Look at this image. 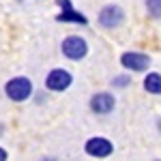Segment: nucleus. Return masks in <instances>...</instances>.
<instances>
[{
	"instance_id": "f257e3e1",
	"label": "nucleus",
	"mask_w": 161,
	"mask_h": 161,
	"mask_svg": "<svg viewBox=\"0 0 161 161\" xmlns=\"http://www.w3.org/2000/svg\"><path fill=\"white\" fill-rule=\"evenodd\" d=\"M4 92H7V97L11 101H26L30 95H32V82L28 80V77H13L7 82V86H4Z\"/></svg>"
},
{
	"instance_id": "f03ea898",
	"label": "nucleus",
	"mask_w": 161,
	"mask_h": 161,
	"mask_svg": "<svg viewBox=\"0 0 161 161\" xmlns=\"http://www.w3.org/2000/svg\"><path fill=\"white\" fill-rule=\"evenodd\" d=\"M62 54L67 56V58H71V60H80V58H84L88 54V45L86 41L82 37H67L62 41Z\"/></svg>"
},
{
	"instance_id": "7ed1b4c3",
	"label": "nucleus",
	"mask_w": 161,
	"mask_h": 161,
	"mask_svg": "<svg viewBox=\"0 0 161 161\" xmlns=\"http://www.w3.org/2000/svg\"><path fill=\"white\" fill-rule=\"evenodd\" d=\"M71 82H73V77L69 71H64V69H54L50 71L47 75V80H45V86L54 90V92H62V90H67V88L71 86Z\"/></svg>"
},
{
	"instance_id": "20e7f679",
	"label": "nucleus",
	"mask_w": 161,
	"mask_h": 161,
	"mask_svg": "<svg viewBox=\"0 0 161 161\" xmlns=\"http://www.w3.org/2000/svg\"><path fill=\"white\" fill-rule=\"evenodd\" d=\"M125 19V13L120 7H116V4H108V7H103L99 13V24L103 28H116V26H120Z\"/></svg>"
},
{
	"instance_id": "39448f33",
	"label": "nucleus",
	"mask_w": 161,
	"mask_h": 161,
	"mask_svg": "<svg viewBox=\"0 0 161 161\" xmlns=\"http://www.w3.org/2000/svg\"><path fill=\"white\" fill-rule=\"evenodd\" d=\"M120 62H123L125 69L129 71H146L150 64V58L146 54H137V52H125L120 56Z\"/></svg>"
},
{
	"instance_id": "423d86ee",
	"label": "nucleus",
	"mask_w": 161,
	"mask_h": 161,
	"mask_svg": "<svg viewBox=\"0 0 161 161\" xmlns=\"http://www.w3.org/2000/svg\"><path fill=\"white\" fill-rule=\"evenodd\" d=\"M84 150H86L90 157H97V159H101V157H108V155H112L114 146H112L110 140H105V137H90V140L86 142V146H84Z\"/></svg>"
},
{
	"instance_id": "0eeeda50",
	"label": "nucleus",
	"mask_w": 161,
	"mask_h": 161,
	"mask_svg": "<svg viewBox=\"0 0 161 161\" xmlns=\"http://www.w3.org/2000/svg\"><path fill=\"white\" fill-rule=\"evenodd\" d=\"M56 2L62 7V13H60V15H56V19H58V22H73V24H82V26L88 24V19L80 11H75L69 0H56Z\"/></svg>"
},
{
	"instance_id": "6e6552de",
	"label": "nucleus",
	"mask_w": 161,
	"mask_h": 161,
	"mask_svg": "<svg viewBox=\"0 0 161 161\" xmlns=\"http://www.w3.org/2000/svg\"><path fill=\"white\" fill-rule=\"evenodd\" d=\"M114 105H116V101L110 92H99L90 99V110L95 114H110L114 110Z\"/></svg>"
},
{
	"instance_id": "1a4fd4ad",
	"label": "nucleus",
	"mask_w": 161,
	"mask_h": 161,
	"mask_svg": "<svg viewBox=\"0 0 161 161\" xmlns=\"http://www.w3.org/2000/svg\"><path fill=\"white\" fill-rule=\"evenodd\" d=\"M144 90L150 95H161V75L159 73H148L144 77Z\"/></svg>"
},
{
	"instance_id": "9d476101",
	"label": "nucleus",
	"mask_w": 161,
	"mask_h": 161,
	"mask_svg": "<svg viewBox=\"0 0 161 161\" xmlns=\"http://www.w3.org/2000/svg\"><path fill=\"white\" fill-rule=\"evenodd\" d=\"M146 9H148L150 17L161 19V0H146Z\"/></svg>"
},
{
	"instance_id": "9b49d317",
	"label": "nucleus",
	"mask_w": 161,
	"mask_h": 161,
	"mask_svg": "<svg viewBox=\"0 0 161 161\" xmlns=\"http://www.w3.org/2000/svg\"><path fill=\"white\" fill-rule=\"evenodd\" d=\"M129 82H131V80H129L127 75H118L116 80H112V84H114V86H118V88H125Z\"/></svg>"
},
{
	"instance_id": "f8f14e48",
	"label": "nucleus",
	"mask_w": 161,
	"mask_h": 161,
	"mask_svg": "<svg viewBox=\"0 0 161 161\" xmlns=\"http://www.w3.org/2000/svg\"><path fill=\"white\" fill-rule=\"evenodd\" d=\"M0 161H7V150L0 148Z\"/></svg>"
},
{
	"instance_id": "ddd939ff",
	"label": "nucleus",
	"mask_w": 161,
	"mask_h": 161,
	"mask_svg": "<svg viewBox=\"0 0 161 161\" xmlns=\"http://www.w3.org/2000/svg\"><path fill=\"white\" fill-rule=\"evenodd\" d=\"M43 161H45V159H43ZM47 161H54V159H47Z\"/></svg>"
}]
</instances>
